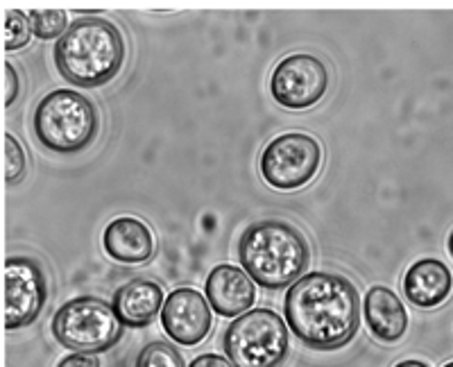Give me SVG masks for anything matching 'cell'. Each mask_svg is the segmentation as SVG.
<instances>
[{
  "instance_id": "cell-1",
  "label": "cell",
  "mask_w": 453,
  "mask_h": 367,
  "mask_svg": "<svg viewBox=\"0 0 453 367\" xmlns=\"http://www.w3.org/2000/svg\"><path fill=\"white\" fill-rule=\"evenodd\" d=\"M290 332L309 349L331 352L356 336L361 326V297L347 277L309 272L295 281L283 300Z\"/></svg>"
},
{
  "instance_id": "cell-2",
  "label": "cell",
  "mask_w": 453,
  "mask_h": 367,
  "mask_svg": "<svg viewBox=\"0 0 453 367\" xmlns=\"http://www.w3.org/2000/svg\"><path fill=\"white\" fill-rule=\"evenodd\" d=\"M125 62V39L107 19L87 16L73 21L55 43V66L66 82L98 88L111 82Z\"/></svg>"
},
{
  "instance_id": "cell-3",
  "label": "cell",
  "mask_w": 453,
  "mask_h": 367,
  "mask_svg": "<svg viewBox=\"0 0 453 367\" xmlns=\"http://www.w3.org/2000/svg\"><path fill=\"white\" fill-rule=\"evenodd\" d=\"M238 261L254 284L281 290L304 277L311 249L304 233L283 220H258L241 233Z\"/></svg>"
},
{
  "instance_id": "cell-4",
  "label": "cell",
  "mask_w": 453,
  "mask_h": 367,
  "mask_svg": "<svg viewBox=\"0 0 453 367\" xmlns=\"http://www.w3.org/2000/svg\"><path fill=\"white\" fill-rule=\"evenodd\" d=\"M32 127L46 150L75 155L87 150L98 136V109L73 88H55L36 104Z\"/></svg>"
},
{
  "instance_id": "cell-5",
  "label": "cell",
  "mask_w": 453,
  "mask_h": 367,
  "mask_svg": "<svg viewBox=\"0 0 453 367\" xmlns=\"http://www.w3.org/2000/svg\"><path fill=\"white\" fill-rule=\"evenodd\" d=\"M125 325L100 297H75L52 317V336L73 354H103L120 342Z\"/></svg>"
},
{
  "instance_id": "cell-6",
  "label": "cell",
  "mask_w": 453,
  "mask_h": 367,
  "mask_svg": "<svg viewBox=\"0 0 453 367\" xmlns=\"http://www.w3.org/2000/svg\"><path fill=\"white\" fill-rule=\"evenodd\" d=\"M222 349L234 367H279L290 352L288 326L270 309H252L226 326Z\"/></svg>"
},
{
  "instance_id": "cell-7",
  "label": "cell",
  "mask_w": 453,
  "mask_h": 367,
  "mask_svg": "<svg viewBox=\"0 0 453 367\" xmlns=\"http://www.w3.org/2000/svg\"><path fill=\"white\" fill-rule=\"evenodd\" d=\"M322 148L304 132H286L265 145L261 155V177L277 191H297L319 171Z\"/></svg>"
},
{
  "instance_id": "cell-8",
  "label": "cell",
  "mask_w": 453,
  "mask_h": 367,
  "mask_svg": "<svg viewBox=\"0 0 453 367\" xmlns=\"http://www.w3.org/2000/svg\"><path fill=\"white\" fill-rule=\"evenodd\" d=\"M329 88V71L325 62L313 55H288L274 66L270 78V94L274 103L286 109H309L325 98Z\"/></svg>"
},
{
  "instance_id": "cell-9",
  "label": "cell",
  "mask_w": 453,
  "mask_h": 367,
  "mask_svg": "<svg viewBox=\"0 0 453 367\" xmlns=\"http://www.w3.org/2000/svg\"><path fill=\"white\" fill-rule=\"evenodd\" d=\"M48 300V281L39 261L10 256L5 261V326L7 332L30 326L42 316Z\"/></svg>"
},
{
  "instance_id": "cell-10",
  "label": "cell",
  "mask_w": 453,
  "mask_h": 367,
  "mask_svg": "<svg viewBox=\"0 0 453 367\" xmlns=\"http://www.w3.org/2000/svg\"><path fill=\"white\" fill-rule=\"evenodd\" d=\"M211 304L196 288L173 290L161 309V325L177 345L193 347L211 332Z\"/></svg>"
},
{
  "instance_id": "cell-11",
  "label": "cell",
  "mask_w": 453,
  "mask_h": 367,
  "mask_svg": "<svg viewBox=\"0 0 453 367\" xmlns=\"http://www.w3.org/2000/svg\"><path fill=\"white\" fill-rule=\"evenodd\" d=\"M204 295L218 316L241 317L242 313L252 310L254 302H257V288H254V279L245 270L222 264L206 277Z\"/></svg>"
},
{
  "instance_id": "cell-12",
  "label": "cell",
  "mask_w": 453,
  "mask_h": 367,
  "mask_svg": "<svg viewBox=\"0 0 453 367\" xmlns=\"http://www.w3.org/2000/svg\"><path fill=\"white\" fill-rule=\"evenodd\" d=\"M103 248L109 259L127 265L148 264L155 254V236L139 218H116L103 233Z\"/></svg>"
},
{
  "instance_id": "cell-13",
  "label": "cell",
  "mask_w": 453,
  "mask_h": 367,
  "mask_svg": "<svg viewBox=\"0 0 453 367\" xmlns=\"http://www.w3.org/2000/svg\"><path fill=\"white\" fill-rule=\"evenodd\" d=\"M111 306L125 326L143 329V326L152 325V320L164 309V288L157 281L139 277V279L123 284L113 293Z\"/></svg>"
},
{
  "instance_id": "cell-14",
  "label": "cell",
  "mask_w": 453,
  "mask_h": 367,
  "mask_svg": "<svg viewBox=\"0 0 453 367\" xmlns=\"http://www.w3.org/2000/svg\"><path fill=\"white\" fill-rule=\"evenodd\" d=\"M453 274L440 259H419L403 277V295L418 309H435L449 300Z\"/></svg>"
},
{
  "instance_id": "cell-15",
  "label": "cell",
  "mask_w": 453,
  "mask_h": 367,
  "mask_svg": "<svg viewBox=\"0 0 453 367\" xmlns=\"http://www.w3.org/2000/svg\"><path fill=\"white\" fill-rule=\"evenodd\" d=\"M363 316L372 336L381 342L402 340L408 329V313L396 293L386 286H374L363 300Z\"/></svg>"
},
{
  "instance_id": "cell-16",
  "label": "cell",
  "mask_w": 453,
  "mask_h": 367,
  "mask_svg": "<svg viewBox=\"0 0 453 367\" xmlns=\"http://www.w3.org/2000/svg\"><path fill=\"white\" fill-rule=\"evenodd\" d=\"M32 23V32L36 39L50 42V39H62L68 32V14L64 10H32L27 11Z\"/></svg>"
},
{
  "instance_id": "cell-17",
  "label": "cell",
  "mask_w": 453,
  "mask_h": 367,
  "mask_svg": "<svg viewBox=\"0 0 453 367\" xmlns=\"http://www.w3.org/2000/svg\"><path fill=\"white\" fill-rule=\"evenodd\" d=\"M136 367H186V363L180 349H175L170 342L157 340L141 349Z\"/></svg>"
},
{
  "instance_id": "cell-18",
  "label": "cell",
  "mask_w": 453,
  "mask_h": 367,
  "mask_svg": "<svg viewBox=\"0 0 453 367\" xmlns=\"http://www.w3.org/2000/svg\"><path fill=\"white\" fill-rule=\"evenodd\" d=\"M30 16L21 10L5 11V48L7 50H21L32 39Z\"/></svg>"
},
{
  "instance_id": "cell-19",
  "label": "cell",
  "mask_w": 453,
  "mask_h": 367,
  "mask_svg": "<svg viewBox=\"0 0 453 367\" xmlns=\"http://www.w3.org/2000/svg\"><path fill=\"white\" fill-rule=\"evenodd\" d=\"M26 152L23 145L14 139L12 134H5V168H7V184H16L21 181L23 172H26Z\"/></svg>"
},
{
  "instance_id": "cell-20",
  "label": "cell",
  "mask_w": 453,
  "mask_h": 367,
  "mask_svg": "<svg viewBox=\"0 0 453 367\" xmlns=\"http://www.w3.org/2000/svg\"><path fill=\"white\" fill-rule=\"evenodd\" d=\"M5 73H7V80H5V104L7 107H12L16 100V96H19V88H21V84H19V75H16V68L12 66L10 62L5 64Z\"/></svg>"
},
{
  "instance_id": "cell-21",
  "label": "cell",
  "mask_w": 453,
  "mask_h": 367,
  "mask_svg": "<svg viewBox=\"0 0 453 367\" xmlns=\"http://www.w3.org/2000/svg\"><path fill=\"white\" fill-rule=\"evenodd\" d=\"M57 367H100V361L93 354H71Z\"/></svg>"
},
{
  "instance_id": "cell-22",
  "label": "cell",
  "mask_w": 453,
  "mask_h": 367,
  "mask_svg": "<svg viewBox=\"0 0 453 367\" xmlns=\"http://www.w3.org/2000/svg\"><path fill=\"white\" fill-rule=\"evenodd\" d=\"M188 367H234V363L229 358L218 356V354H202Z\"/></svg>"
},
{
  "instance_id": "cell-23",
  "label": "cell",
  "mask_w": 453,
  "mask_h": 367,
  "mask_svg": "<svg viewBox=\"0 0 453 367\" xmlns=\"http://www.w3.org/2000/svg\"><path fill=\"white\" fill-rule=\"evenodd\" d=\"M395 367H428V365L422 361H402V363H396Z\"/></svg>"
},
{
  "instance_id": "cell-24",
  "label": "cell",
  "mask_w": 453,
  "mask_h": 367,
  "mask_svg": "<svg viewBox=\"0 0 453 367\" xmlns=\"http://www.w3.org/2000/svg\"><path fill=\"white\" fill-rule=\"evenodd\" d=\"M447 248H449V254H451V256H453V232L449 233V243H447Z\"/></svg>"
},
{
  "instance_id": "cell-25",
  "label": "cell",
  "mask_w": 453,
  "mask_h": 367,
  "mask_svg": "<svg viewBox=\"0 0 453 367\" xmlns=\"http://www.w3.org/2000/svg\"><path fill=\"white\" fill-rule=\"evenodd\" d=\"M444 367H453V361H451V363H447V365H444Z\"/></svg>"
}]
</instances>
